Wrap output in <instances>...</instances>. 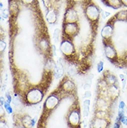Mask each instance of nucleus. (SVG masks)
Masks as SVG:
<instances>
[{
    "label": "nucleus",
    "instance_id": "1",
    "mask_svg": "<svg viewBox=\"0 0 127 128\" xmlns=\"http://www.w3.org/2000/svg\"><path fill=\"white\" fill-rule=\"evenodd\" d=\"M79 19V16L75 10L73 8H68L66 10V12L64 16V24L66 23L76 22Z\"/></svg>",
    "mask_w": 127,
    "mask_h": 128
},
{
    "label": "nucleus",
    "instance_id": "2",
    "mask_svg": "<svg viewBox=\"0 0 127 128\" xmlns=\"http://www.w3.org/2000/svg\"><path fill=\"white\" fill-rule=\"evenodd\" d=\"M56 13H55L54 10H49L47 13V19L48 22L49 23H54L56 21Z\"/></svg>",
    "mask_w": 127,
    "mask_h": 128
},
{
    "label": "nucleus",
    "instance_id": "3",
    "mask_svg": "<svg viewBox=\"0 0 127 128\" xmlns=\"http://www.w3.org/2000/svg\"><path fill=\"white\" fill-rule=\"evenodd\" d=\"M90 103V100H86L84 101V116L86 117L88 116V114H89Z\"/></svg>",
    "mask_w": 127,
    "mask_h": 128
},
{
    "label": "nucleus",
    "instance_id": "4",
    "mask_svg": "<svg viewBox=\"0 0 127 128\" xmlns=\"http://www.w3.org/2000/svg\"><path fill=\"white\" fill-rule=\"evenodd\" d=\"M59 34H60V31L58 29H56L54 30V34H53V40L54 41L57 43L59 40Z\"/></svg>",
    "mask_w": 127,
    "mask_h": 128
},
{
    "label": "nucleus",
    "instance_id": "5",
    "mask_svg": "<svg viewBox=\"0 0 127 128\" xmlns=\"http://www.w3.org/2000/svg\"><path fill=\"white\" fill-rule=\"evenodd\" d=\"M103 68H104V63H103V61H100L97 65V70H98L99 72H102L103 70Z\"/></svg>",
    "mask_w": 127,
    "mask_h": 128
},
{
    "label": "nucleus",
    "instance_id": "6",
    "mask_svg": "<svg viewBox=\"0 0 127 128\" xmlns=\"http://www.w3.org/2000/svg\"><path fill=\"white\" fill-rule=\"evenodd\" d=\"M4 104H5V107H6V111L8 112V114H11L12 112H13V110H12V108L10 107V106L9 104L5 103Z\"/></svg>",
    "mask_w": 127,
    "mask_h": 128
},
{
    "label": "nucleus",
    "instance_id": "7",
    "mask_svg": "<svg viewBox=\"0 0 127 128\" xmlns=\"http://www.w3.org/2000/svg\"><path fill=\"white\" fill-rule=\"evenodd\" d=\"M8 16V10L6 9V8L3 9L2 10V16H3L4 18H7Z\"/></svg>",
    "mask_w": 127,
    "mask_h": 128
},
{
    "label": "nucleus",
    "instance_id": "8",
    "mask_svg": "<svg viewBox=\"0 0 127 128\" xmlns=\"http://www.w3.org/2000/svg\"><path fill=\"white\" fill-rule=\"evenodd\" d=\"M90 86H91L90 84L88 83V82H86V83L84 84L83 88H84V90H88V89H89L90 88Z\"/></svg>",
    "mask_w": 127,
    "mask_h": 128
},
{
    "label": "nucleus",
    "instance_id": "9",
    "mask_svg": "<svg viewBox=\"0 0 127 128\" xmlns=\"http://www.w3.org/2000/svg\"><path fill=\"white\" fill-rule=\"evenodd\" d=\"M92 96V94H91V92L89 91V90H88V91H86L85 92V98H90Z\"/></svg>",
    "mask_w": 127,
    "mask_h": 128
},
{
    "label": "nucleus",
    "instance_id": "10",
    "mask_svg": "<svg viewBox=\"0 0 127 128\" xmlns=\"http://www.w3.org/2000/svg\"><path fill=\"white\" fill-rule=\"evenodd\" d=\"M124 106H125V104L123 101H122L120 103V105H119V108L120 109H122V110H123L124 109Z\"/></svg>",
    "mask_w": 127,
    "mask_h": 128
},
{
    "label": "nucleus",
    "instance_id": "11",
    "mask_svg": "<svg viewBox=\"0 0 127 128\" xmlns=\"http://www.w3.org/2000/svg\"><path fill=\"white\" fill-rule=\"evenodd\" d=\"M126 83H127V77H125L124 80H122V84H123V88L126 86Z\"/></svg>",
    "mask_w": 127,
    "mask_h": 128
},
{
    "label": "nucleus",
    "instance_id": "12",
    "mask_svg": "<svg viewBox=\"0 0 127 128\" xmlns=\"http://www.w3.org/2000/svg\"><path fill=\"white\" fill-rule=\"evenodd\" d=\"M70 2H73V3H79V2H81L84 0H70Z\"/></svg>",
    "mask_w": 127,
    "mask_h": 128
},
{
    "label": "nucleus",
    "instance_id": "13",
    "mask_svg": "<svg viewBox=\"0 0 127 128\" xmlns=\"http://www.w3.org/2000/svg\"><path fill=\"white\" fill-rule=\"evenodd\" d=\"M120 122H118V121L116 122L115 123V125L114 127H113V128H120Z\"/></svg>",
    "mask_w": 127,
    "mask_h": 128
},
{
    "label": "nucleus",
    "instance_id": "14",
    "mask_svg": "<svg viewBox=\"0 0 127 128\" xmlns=\"http://www.w3.org/2000/svg\"><path fill=\"white\" fill-rule=\"evenodd\" d=\"M6 98H7V100H8V102L9 103L10 101H11V98H10V96H9V94H8V93H6Z\"/></svg>",
    "mask_w": 127,
    "mask_h": 128
},
{
    "label": "nucleus",
    "instance_id": "15",
    "mask_svg": "<svg viewBox=\"0 0 127 128\" xmlns=\"http://www.w3.org/2000/svg\"><path fill=\"white\" fill-rule=\"evenodd\" d=\"M22 1L24 3L25 2V3H26V4H30V3H31L33 0H22Z\"/></svg>",
    "mask_w": 127,
    "mask_h": 128
},
{
    "label": "nucleus",
    "instance_id": "16",
    "mask_svg": "<svg viewBox=\"0 0 127 128\" xmlns=\"http://www.w3.org/2000/svg\"><path fill=\"white\" fill-rule=\"evenodd\" d=\"M120 77L121 80H124V78L126 77V76H124V74H120Z\"/></svg>",
    "mask_w": 127,
    "mask_h": 128
},
{
    "label": "nucleus",
    "instance_id": "17",
    "mask_svg": "<svg viewBox=\"0 0 127 128\" xmlns=\"http://www.w3.org/2000/svg\"><path fill=\"white\" fill-rule=\"evenodd\" d=\"M1 104H4V100H3V98H1Z\"/></svg>",
    "mask_w": 127,
    "mask_h": 128
},
{
    "label": "nucleus",
    "instance_id": "18",
    "mask_svg": "<svg viewBox=\"0 0 127 128\" xmlns=\"http://www.w3.org/2000/svg\"><path fill=\"white\" fill-rule=\"evenodd\" d=\"M105 13H106V17H107L110 15V13H108V12H105Z\"/></svg>",
    "mask_w": 127,
    "mask_h": 128
},
{
    "label": "nucleus",
    "instance_id": "19",
    "mask_svg": "<svg viewBox=\"0 0 127 128\" xmlns=\"http://www.w3.org/2000/svg\"><path fill=\"white\" fill-rule=\"evenodd\" d=\"M125 111H126V113L127 114V107H126V109H125Z\"/></svg>",
    "mask_w": 127,
    "mask_h": 128
}]
</instances>
